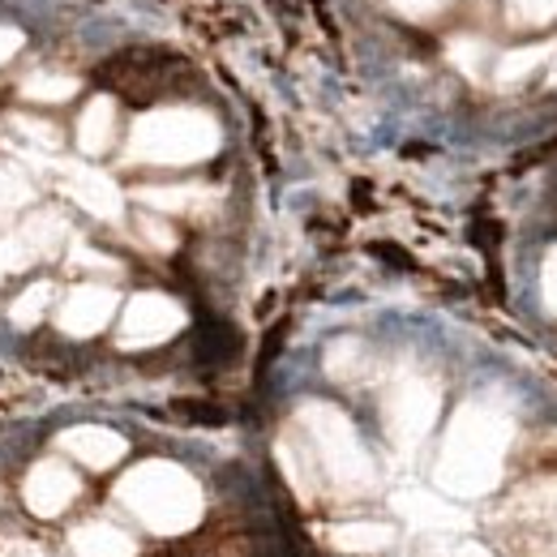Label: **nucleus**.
Returning a JSON list of instances; mask_svg holds the SVG:
<instances>
[{
	"mask_svg": "<svg viewBox=\"0 0 557 557\" xmlns=\"http://www.w3.org/2000/svg\"><path fill=\"white\" fill-rule=\"evenodd\" d=\"M510 420L493 408L468 404L450 420L442 455H437V485L459 497H481L502 481V463L510 450Z\"/></svg>",
	"mask_w": 557,
	"mask_h": 557,
	"instance_id": "obj_1",
	"label": "nucleus"
},
{
	"mask_svg": "<svg viewBox=\"0 0 557 557\" xmlns=\"http://www.w3.org/2000/svg\"><path fill=\"white\" fill-rule=\"evenodd\" d=\"M125 506L154 532H189L202 519V488L176 463H141L121 481Z\"/></svg>",
	"mask_w": 557,
	"mask_h": 557,
	"instance_id": "obj_2",
	"label": "nucleus"
},
{
	"mask_svg": "<svg viewBox=\"0 0 557 557\" xmlns=\"http://www.w3.org/2000/svg\"><path fill=\"white\" fill-rule=\"evenodd\" d=\"M219 150V125L207 112L194 108H163V112H146L134 134H129V154L138 163H198Z\"/></svg>",
	"mask_w": 557,
	"mask_h": 557,
	"instance_id": "obj_3",
	"label": "nucleus"
},
{
	"mask_svg": "<svg viewBox=\"0 0 557 557\" xmlns=\"http://www.w3.org/2000/svg\"><path fill=\"white\" fill-rule=\"evenodd\" d=\"M300 420H305V429L313 437V450H318L322 468L331 472V481H339V485L348 488H360L373 481V463H369V455H364L351 420L339 408H331V404H305Z\"/></svg>",
	"mask_w": 557,
	"mask_h": 557,
	"instance_id": "obj_4",
	"label": "nucleus"
},
{
	"mask_svg": "<svg viewBox=\"0 0 557 557\" xmlns=\"http://www.w3.org/2000/svg\"><path fill=\"white\" fill-rule=\"evenodd\" d=\"M185 326V309L163 296V292H141L125 305V318H121V344L125 348H154L163 339H172L176 331Z\"/></svg>",
	"mask_w": 557,
	"mask_h": 557,
	"instance_id": "obj_5",
	"label": "nucleus"
},
{
	"mask_svg": "<svg viewBox=\"0 0 557 557\" xmlns=\"http://www.w3.org/2000/svg\"><path fill=\"white\" fill-rule=\"evenodd\" d=\"M433 420H437V391L420 377H408L386 399V429L399 446H417L420 437L433 429Z\"/></svg>",
	"mask_w": 557,
	"mask_h": 557,
	"instance_id": "obj_6",
	"label": "nucleus"
},
{
	"mask_svg": "<svg viewBox=\"0 0 557 557\" xmlns=\"http://www.w3.org/2000/svg\"><path fill=\"white\" fill-rule=\"evenodd\" d=\"M65 194L95 219H121V189L95 168H65Z\"/></svg>",
	"mask_w": 557,
	"mask_h": 557,
	"instance_id": "obj_7",
	"label": "nucleus"
},
{
	"mask_svg": "<svg viewBox=\"0 0 557 557\" xmlns=\"http://www.w3.org/2000/svg\"><path fill=\"white\" fill-rule=\"evenodd\" d=\"M112 313H116V292H108V287H77L65 300V309H61V326L82 339V335L103 331L112 322Z\"/></svg>",
	"mask_w": 557,
	"mask_h": 557,
	"instance_id": "obj_8",
	"label": "nucleus"
},
{
	"mask_svg": "<svg viewBox=\"0 0 557 557\" xmlns=\"http://www.w3.org/2000/svg\"><path fill=\"white\" fill-rule=\"evenodd\" d=\"M61 446L70 450L73 459H82L86 468H112V463L125 455V437L112 433V429H99V424L70 429V433L61 437Z\"/></svg>",
	"mask_w": 557,
	"mask_h": 557,
	"instance_id": "obj_9",
	"label": "nucleus"
},
{
	"mask_svg": "<svg viewBox=\"0 0 557 557\" xmlns=\"http://www.w3.org/2000/svg\"><path fill=\"white\" fill-rule=\"evenodd\" d=\"M73 493H77L73 472L57 468V463H39V468L30 472V481H26V502H30V510H39V515L65 510L73 502Z\"/></svg>",
	"mask_w": 557,
	"mask_h": 557,
	"instance_id": "obj_10",
	"label": "nucleus"
},
{
	"mask_svg": "<svg viewBox=\"0 0 557 557\" xmlns=\"http://www.w3.org/2000/svg\"><path fill=\"white\" fill-rule=\"evenodd\" d=\"M112 134H116V103L108 95H99L86 103V112L77 121V146L86 154H103L112 146Z\"/></svg>",
	"mask_w": 557,
	"mask_h": 557,
	"instance_id": "obj_11",
	"label": "nucleus"
},
{
	"mask_svg": "<svg viewBox=\"0 0 557 557\" xmlns=\"http://www.w3.org/2000/svg\"><path fill=\"white\" fill-rule=\"evenodd\" d=\"M331 541L344 554H377V549H386L395 541V532L386 523H344V528L331 532Z\"/></svg>",
	"mask_w": 557,
	"mask_h": 557,
	"instance_id": "obj_12",
	"label": "nucleus"
},
{
	"mask_svg": "<svg viewBox=\"0 0 557 557\" xmlns=\"http://www.w3.org/2000/svg\"><path fill=\"white\" fill-rule=\"evenodd\" d=\"M77 549L86 557H134V541L108 523H90L77 532Z\"/></svg>",
	"mask_w": 557,
	"mask_h": 557,
	"instance_id": "obj_13",
	"label": "nucleus"
},
{
	"mask_svg": "<svg viewBox=\"0 0 557 557\" xmlns=\"http://www.w3.org/2000/svg\"><path fill=\"white\" fill-rule=\"evenodd\" d=\"M549 52L557 48H545V44H536V48H519V52H506L502 61H497V86H515V82H523L532 70H541L545 61H549Z\"/></svg>",
	"mask_w": 557,
	"mask_h": 557,
	"instance_id": "obj_14",
	"label": "nucleus"
},
{
	"mask_svg": "<svg viewBox=\"0 0 557 557\" xmlns=\"http://www.w3.org/2000/svg\"><path fill=\"white\" fill-rule=\"evenodd\" d=\"M73 90H77V82L65 73H30L26 86H22V95L35 99V103H65Z\"/></svg>",
	"mask_w": 557,
	"mask_h": 557,
	"instance_id": "obj_15",
	"label": "nucleus"
},
{
	"mask_svg": "<svg viewBox=\"0 0 557 557\" xmlns=\"http://www.w3.org/2000/svg\"><path fill=\"white\" fill-rule=\"evenodd\" d=\"M515 506H519V515L545 519V523L557 528V481H541V485L523 488V493L515 497Z\"/></svg>",
	"mask_w": 557,
	"mask_h": 557,
	"instance_id": "obj_16",
	"label": "nucleus"
},
{
	"mask_svg": "<svg viewBox=\"0 0 557 557\" xmlns=\"http://www.w3.org/2000/svg\"><path fill=\"white\" fill-rule=\"evenodd\" d=\"M207 194L198 185H172V189H141V202L154 210H194Z\"/></svg>",
	"mask_w": 557,
	"mask_h": 557,
	"instance_id": "obj_17",
	"label": "nucleus"
},
{
	"mask_svg": "<svg viewBox=\"0 0 557 557\" xmlns=\"http://www.w3.org/2000/svg\"><path fill=\"white\" fill-rule=\"evenodd\" d=\"M48 305H52V287H48V283H35L30 292L17 296V305H13V326H35V322L48 313Z\"/></svg>",
	"mask_w": 557,
	"mask_h": 557,
	"instance_id": "obj_18",
	"label": "nucleus"
},
{
	"mask_svg": "<svg viewBox=\"0 0 557 557\" xmlns=\"http://www.w3.org/2000/svg\"><path fill=\"white\" fill-rule=\"evenodd\" d=\"M510 13L528 26H545L557 17V0H510Z\"/></svg>",
	"mask_w": 557,
	"mask_h": 557,
	"instance_id": "obj_19",
	"label": "nucleus"
},
{
	"mask_svg": "<svg viewBox=\"0 0 557 557\" xmlns=\"http://www.w3.org/2000/svg\"><path fill=\"white\" fill-rule=\"evenodd\" d=\"M541 296H545V305L557 313V249L545 258V271H541Z\"/></svg>",
	"mask_w": 557,
	"mask_h": 557,
	"instance_id": "obj_20",
	"label": "nucleus"
},
{
	"mask_svg": "<svg viewBox=\"0 0 557 557\" xmlns=\"http://www.w3.org/2000/svg\"><path fill=\"white\" fill-rule=\"evenodd\" d=\"M22 198H26V194H22V185H17L9 172H0V214H4V210H13Z\"/></svg>",
	"mask_w": 557,
	"mask_h": 557,
	"instance_id": "obj_21",
	"label": "nucleus"
},
{
	"mask_svg": "<svg viewBox=\"0 0 557 557\" xmlns=\"http://www.w3.org/2000/svg\"><path fill=\"white\" fill-rule=\"evenodd\" d=\"M399 13H408V17H429V13H437L446 0H391Z\"/></svg>",
	"mask_w": 557,
	"mask_h": 557,
	"instance_id": "obj_22",
	"label": "nucleus"
},
{
	"mask_svg": "<svg viewBox=\"0 0 557 557\" xmlns=\"http://www.w3.org/2000/svg\"><path fill=\"white\" fill-rule=\"evenodd\" d=\"M22 48V30L17 26H0V65H9Z\"/></svg>",
	"mask_w": 557,
	"mask_h": 557,
	"instance_id": "obj_23",
	"label": "nucleus"
},
{
	"mask_svg": "<svg viewBox=\"0 0 557 557\" xmlns=\"http://www.w3.org/2000/svg\"><path fill=\"white\" fill-rule=\"evenodd\" d=\"M459 557H493V554H488V549H481V545H468Z\"/></svg>",
	"mask_w": 557,
	"mask_h": 557,
	"instance_id": "obj_24",
	"label": "nucleus"
}]
</instances>
